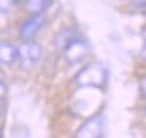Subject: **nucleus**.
Masks as SVG:
<instances>
[{"mask_svg": "<svg viewBox=\"0 0 146 138\" xmlns=\"http://www.w3.org/2000/svg\"><path fill=\"white\" fill-rule=\"evenodd\" d=\"M75 82L82 88H101L107 82V68L101 62H90L78 71Z\"/></svg>", "mask_w": 146, "mask_h": 138, "instance_id": "obj_1", "label": "nucleus"}, {"mask_svg": "<svg viewBox=\"0 0 146 138\" xmlns=\"http://www.w3.org/2000/svg\"><path fill=\"white\" fill-rule=\"evenodd\" d=\"M89 50H90L89 42L86 39H82L81 36L73 37L72 40H68V42L62 47V53H64L65 61L70 62V64H76V62L82 61L87 56Z\"/></svg>", "mask_w": 146, "mask_h": 138, "instance_id": "obj_2", "label": "nucleus"}, {"mask_svg": "<svg viewBox=\"0 0 146 138\" xmlns=\"http://www.w3.org/2000/svg\"><path fill=\"white\" fill-rule=\"evenodd\" d=\"M45 25V16L44 13H36V14H31L28 19H25L19 26V37L22 42L27 40H34V37L37 36L40 30Z\"/></svg>", "mask_w": 146, "mask_h": 138, "instance_id": "obj_3", "label": "nucleus"}, {"mask_svg": "<svg viewBox=\"0 0 146 138\" xmlns=\"http://www.w3.org/2000/svg\"><path fill=\"white\" fill-rule=\"evenodd\" d=\"M106 133V118L103 115H92L75 133L79 138H100Z\"/></svg>", "mask_w": 146, "mask_h": 138, "instance_id": "obj_4", "label": "nucleus"}, {"mask_svg": "<svg viewBox=\"0 0 146 138\" xmlns=\"http://www.w3.org/2000/svg\"><path fill=\"white\" fill-rule=\"evenodd\" d=\"M40 57H42V47L34 40L22 42V45L19 47V59L25 65L36 64V62H39Z\"/></svg>", "mask_w": 146, "mask_h": 138, "instance_id": "obj_5", "label": "nucleus"}, {"mask_svg": "<svg viewBox=\"0 0 146 138\" xmlns=\"http://www.w3.org/2000/svg\"><path fill=\"white\" fill-rule=\"evenodd\" d=\"M19 61V47L8 40L0 42V64L2 65H13Z\"/></svg>", "mask_w": 146, "mask_h": 138, "instance_id": "obj_6", "label": "nucleus"}, {"mask_svg": "<svg viewBox=\"0 0 146 138\" xmlns=\"http://www.w3.org/2000/svg\"><path fill=\"white\" fill-rule=\"evenodd\" d=\"M54 0H27V9L31 14L36 13H44L45 9H48L53 5Z\"/></svg>", "mask_w": 146, "mask_h": 138, "instance_id": "obj_7", "label": "nucleus"}, {"mask_svg": "<svg viewBox=\"0 0 146 138\" xmlns=\"http://www.w3.org/2000/svg\"><path fill=\"white\" fill-rule=\"evenodd\" d=\"M76 36H79V34H78V30H75V28H67V30L61 31V33H59V36H58L59 47L62 48L65 44L68 42V40H72L73 37H76Z\"/></svg>", "mask_w": 146, "mask_h": 138, "instance_id": "obj_8", "label": "nucleus"}, {"mask_svg": "<svg viewBox=\"0 0 146 138\" xmlns=\"http://www.w3.org/2000/svg\"><path fill=\"white\" fill-rule=\"evenodd\" d=\"M129 2L137 8H146V0H129Z\"/></svg>", "mask_w": 146, "mask_h": 138, "instance_id": "obj_9", "label": "nucleus"}, {"mask_svg": "<svg viewBox=\"0 0 146 138\" xmlns=\"http://www.w3.org/2000/svg\"><path fill=\"white\" fill-rule=\"evenodd\" d=\"M140 90H141V95L146 98V75L141 78V81H140Z\"/></svg>", "mask_w": 146, "mask_h": 138, "instance_id": "obj_10", "label": "nucleus"}, {"mask_svg": "<svg viewBox=\"0 0 146 138\" xmlns=\"http://www.w3.org/2000/svg\"><path fill=\"white\" fill-rule=\"evenodd\" d=\"M141 54H143V57L146 59V42H145V45H143V48H141Z\"/></svg>", "mask_w": 146, "mask_h": 138, "instance_id": "obj_11", "label": "nucleus"}, {"mask_svg": "<svg viewBox=\"0 0 146 138\" xmlns=\"http://www.w3.org/2000/svg\"><path fill=\"white\" fill-rule=\"evenodd\" d=\"M20 2H23V0H13V3H20Z\"/></svg>", "mask_w": 146, "mask_h": 138, "instance_id": "obj_12", "label": "nucleus"}, {"mask_svg": "<svg viewBox=\"0 0 146 138\" xmlns=\"http://www.w3.org/2000/svg\"><path fill=\"white\" fill-rule=\"evenodd\" d=\"M0 115H2V101H0Z\"/></svg>", "mask_w": 146, "mask_h": 138, "instance_id": "obj_13", "label": "nucleus"}, {"mask_svg": "<svg viewBox=\"0 0 146 138\" xmlns=\"http://www.w3.org/2000/svg\"><path fill=\"white\" fill-rule=\"evenodd\" d=\"M145 113H146V107H145Z\"/></svg>", "mask_w": 146, "mask_h": 138, "instance_id": "obj_14", "label": "nucleus"}]
</instances>
